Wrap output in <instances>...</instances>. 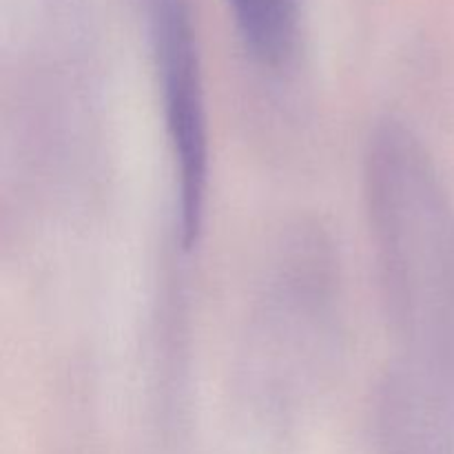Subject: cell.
<instances>
[{
  "mask_svg": "<svg viewBox=\"0 0 454 454\" xmlns=\"http://www.w3.org/2000/svg\"><path fill=\"white\" fill-rule=\"evenodd\" d=\"M366 182L386 297L406 355L397 388L419 395L442 375L454 335L452 224L428 155L402 124L372 133Z\"/></svg>",
  "mask_w": 454,
  "mask_h": 454,
  "instance_id": "cell-1",
  "label": "cell"
},
{
  "mask_svg": "<svg viewBox=\"0 0 454 454\" xmlns=\"http://www.w3.org/2000/svg\"><path fill=\"white\" fill-rule=\"evenodd\" d=\"M151 40L176 171L177 233L191 248L202 233L207 207L208 120L198 35L186 0H155Z\"/></svg>",
  "mask_w": 454,
  "mask_h": 454,
  "instance_id": "cell-2",
  "label": "cell"
},
{
  "mask_svg": "<svg viewBox=\"0 0 454 454\" xmlns=\"http://www.w3.org/2000/svg\"><path fill=\"white\" fill-rule=\"evenodd\" d=\"M244 47L266 67L286 65L297 49L301 0H229Z\"/></svg>",
  "mask_w": 454,
  "mask_h": 454,
  "instance_id": "cell-3",
  "label": "cell"
}]
</instances>
